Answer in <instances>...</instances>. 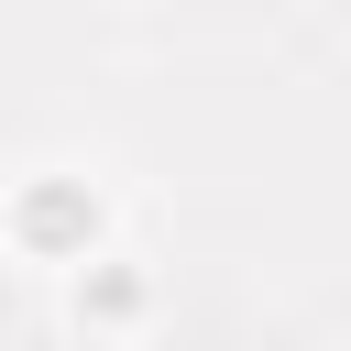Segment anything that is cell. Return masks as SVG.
<instances>
[{"label":"cell","mask_w":351,"mask_h":351,"mask_svg":"<svg viewBox=\"0 0 351 351\" xmlns=\"http://www.w3.org/2000/svg\"><path fill=\"white\" fill-rule=\"evenodd\" d=\"M88 219H99L88 197H33V230H44V241H55V230H88Z\"/></svg>","instance_id":"cell-1"}]
</instances>
